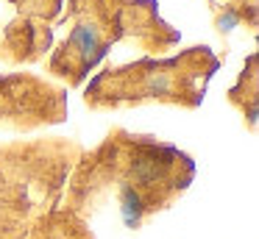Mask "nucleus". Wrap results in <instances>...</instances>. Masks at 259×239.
<instances>
[{
    "label": "nucleus",
    "instance_id": "f257e3e1",
    "mask_svg": "<svg viewBox=\"0 0 259 239\" xmlns=\"http://www.w3.org/2000/svg\"><path fill=\"white\" fill-rule=\"evenodd\" d=\"M70 233H73V225H67V217H64L62 222L51 225V233H48V239H67ZM42 236H45V228H39V231H36L34 236H28V239H42Z\"/></svg>",
    "mask_w": 259,
    "mask_h": 239
}]
</instances>
